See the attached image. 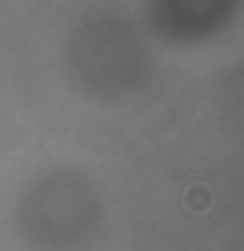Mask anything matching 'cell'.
<instances>
[{
  "label": "cell",
  "instance_id": "1",
  "mask_svg": "<svg viewBox=\"0 0 244 251\" xmlns=\"http://www.w3.org/2000/svg\"><path fill=\"white\" fill-rule=\"evenodd\" d=\"M209 202H213V195H209L205 188H191V191H188V209L202 212V209H209Z\"/></svg>",
  "mask_w": 244,
  "mask_h": 251
}]
</instances>
